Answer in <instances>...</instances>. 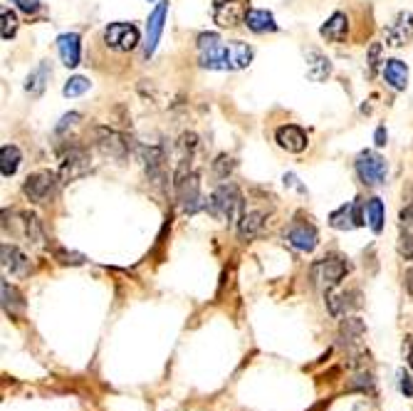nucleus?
<instances>
[{"mask_svg": "<svg viewBox=\"0 0 413 411\" xmlns=\"http://www.w3.org/2000/svg\"><path fill=\"white\" fill-rule=\"evenodd\" d=\"M173 188H176V196L183 214L193 216L201 209H206V203H203V196H201V176L191 168V157H186L178 164L176 173H173Z\"/></svg>", "mask_w": 413, "mask_h": 411, "instance_id": "f257e3e1", "label": "nucleus"}, {"mask_svg": "<svg viewBox=\"0 0 413 411\" xmlns=\"http://www.w3.org/2000/svg\"><path fill=\"white\" fill-rule=\"evenodd\" d=\"M206 211L216 221H228V223H238L240 216L245 214V201H242V193L235 183L226 181L211 193L206 203Z\"/></svg>", "mask_w": 413, "mask_h": 411, "instance_id": "f03ea898", "label": "nucleus"}, {"mask_svg": "<svg viewBox=\"0 0 413 411\" xmlns=\"http://www.w3.org/2000/svg\"><path fill=\"white\" fill-rule=\"evenodd\" d=\"M60 173L50 171V168H42L35 171L23 181V196L30 203H47L50 198H55L57 188H60Z\"/></svg>", "mask_w": 413, "mask_h": 411, "instance_id": "7ed1b4c3", "label": "nucleus"}, {"mask_svg": "<svg viewBox=\"0 0 413 411\" xmlns=\"http://www.w3.org/2000/svg\"><path fill=\"white\" fill-rule=\"evenodd\" d=\"M349 270H352V265L347 263V258L339 253H332L312 265V280L314 285H322L324 290H332L342 283Z\"/></svg>", "mask_w": 413, "mask_h": 411, "instance_id": "20e7f679", "label": "nucleus"}, {"mask_svg": "<svg viewBox=\"0 0 413 411\" xmlns=\"http://www.w3.org/2000/svg\"><path fill=\"white\" fill-rule=\"evenodd\" d=\"M354 168H357L359 181H362L364 186H369V188L381 186V183L386 181V173H388L386 159H383L378 152H371V149H366V152L359 154L357 161H354Z\"/></svg>", "mask_w": 413, "mask_h": 411, "instance_id": "39448f33", "label": "nucleus"}, {"mask_svg": "<svg viewBox=\"0 0 413 411\" xmlns=\"http://www.w3.org/2000/svg\"><path fill=\"white\" fill-rule=\"evenodd\" d=\"M94 142H97V149H99L104 157L116 159V161H124V159L131 154V139L126 137V134L116 132V129L97 127Z\"/></svg>", "mask_w": 413, "mask_h": 411, "instance_id": "423d86ee", "label": "nucleus"}, {"mask_svg": "<svg viewBox=\"0 0 413 411\" xmlns=\"http://www.w3.org/2000/svg\"><path fill=\"white\" fill-rule=\"evenodd\" d=\"M92 168V157L85 147H72L70 152L62 157V166H60V181L62 183H72L77 178L87 176Z\"/></svg>", "mask_w": 413, "mask_h": 411, "instance_id": "0eeeda50", "label": "nucleus"}, {"mask_svg": "<svg viewBox=\"0 0 413 411\" xmlns=\"http://www.w3.org/2000/svg\"><path fill=\"white\" fill-rule=\"evenodd\" d=\"M104 42L116 52H131L139 45V27L131 23H111L104 27Z\"/></svg>", "mask_w": 413, "mask_h": 411, "instance_id": "6e6552de", "label": "nucleus"}, {"mask_svg": "<svg viewBox=\"0 0 413 411\" xmlns=\"http://www.w3.org/2000/svg\"><path fill=\"white\" fill-rule=\"evenodd\" d=\"M198 65L206 70H226L223 65V42L216 32L198 35Z\"/></svg>", "mask_w": 413, "mask_h": 411, "instance_id": "1a4fd4ad", "label": "nucleus"}, {"mask_svg": "<svg viewBox=\"0 0 413 411\" xmlns=\"http://www.w3.org/2000/svg\"><path fill=\"white\" fill-rule=\"evenodd\" d=\"M285 238H288V243L292 245V248L302 250V253H312L319 245L317 228H314L309 221H302V219H295L292 223H290V228L285 231Z\"/></svg>", "mask_w": 413, "mask_h": 411, "instance_id": "9d476101", "label": "nucleus"}, {"mask_svg": "<svg viewBox=\"0 0 413 411\" xmlns=\"http://www.w3.org/2000/svg\"><path fill=\"white\" fill-rule=\"evenodd\" d=\"M247 0H213V20L221 27H235L245 23Z\"/></svg>", "mask_w": 413, "mask_h": 411, "instance_id": "9b49d317", "label": "nucleus"}, {"mask_svg": "<svg viewBox=\"0 0 413 411\" xmlns=\"http://www.w3.org/2000/svg\"><path fill=\"white\" fill-rule=\"evenodd\" d=\"M366 223V216H364V203L362 198H354L352 203H344L329 216V226L337 231H354L359 226Z\"/></svg>", "mask_w": 413, "mask_h": 411, "instance_id": "f8f14e48", "label": "nucleus"}, {"mask_svg": "<svg viewBox=\"0 0 413 411\" xmlns=\"http://www.w3.org/2000/svg\"><path fill=\"white\" fill-rule=\"evenodd\" d=\"M166 18H168V3H159L154 8V13L149 16L147 20V40H144V57H152L156 52L159 42H161V32L164 25H166Z\"/></svg>", "mask_w": 413, "mask_h": 411, "instance_id": "ddd939ff", "label": "nucleus"}, {"mask_svg": "<svg viewBox=\"0 0 413 411\" xmlns=\"http://www.w3.org/2000/svg\"><path fill=\"white\" fill-rule=\"evenodd\" d=\"M383 40H386L388 47H403L406 42L413 40V16L408 11H401L388 27L383 30Z\"/></svg>", "mask_w": 413, "mask_h": 411, "instance_id": "4468645a", "label": "nucleus"}, {"mask_svg": "<svg viewBox=\"0 0 413 411\" xmlns=\"http://www.w3.org/2000/svg\"><path fill=\"white\" fill-rule=\"evenodd\" d=\"M362 307V293L359 290H344V293H332L327 290V310L332 317H344L347 312Z\"/></svg>", "mask_w": 413, "mask_h": 411, "instance_id": "2eb2a0df", "label": "nucleus"}, {"mask_svg": "<svg viewBox=\"0 0 413 411\" xmlns=\"http://www.w3.org/2000/svg\"><path fill=\"white\" fill-rule=\"evenodd\" d=\"M0 255H3V270H6V273H11L13 278H25V275L32 270L30 258H27V255L23 253L18 245L3 243V248H0Z\"/></svg>", "mask_w": 413, "mask_h": 411, "instance_id": "dca6fc26", "label": "nucleus"}, {"mask_svg": "<svg viewBox=\"0 0 413 411\" xmlns=\"http://www.w3.org/2000/svg\"><path fill=\"white\" fill-rule=\"evenodd\" d=\"M275 139H278L280 149H285V152H290V154L304 152L309 144L307 132H304L302 127H297V124H283V127L275 132Z\"/></svg>", "mask_w": 413, "mask_h": 411, "instance_id": "f3484780", "label": "nucleus"}, {"mask_svg": "<svg viewBox=\"0 0 413 411\" xmlns=\"http://www.w3.org/2000/svg\"><path fill=\"white\" fill-rule=\"evenodd\" d=\"M252 62V47L247 42L233 40L223 45V65L226 70H245Z\"/></svg>", "mask_w": 413, "mask_h": 411, "instance_id": "a211bd4d", "label": "nucleus"}, {"mask_svg": "<svg viewBox=\"0 0 413 411\" xmlns=\"http://www.w3.org/2000/svg\"><path fill=\"white\" fill-rule=\"evenodd\" d=\"M164 161H166V152H164L161 144H154V147L144 149V168H147V176L152 183L161 186L166 181V171H164Z\"/></svg>", "mask_w": 413, "mask_h": 411, "instance_id": "6ab92c4d", "label": "nucleus"}, {"mask_svg": "<svg viewBox=\"0 0 413 411\" xmlns=\"http://www.w3.org/2000/svg\"><path fill=\"white\" fill-rule=\"evenodd\" d=\"M57 50H60L62 65L65 67H77L82 60V37L80 32H65L57 37Z\"/></svg>", "mask_w": 413, "mask_h": 411, "instance_id": "aec40b11", "label": "nucleus"}, {"mask_svg": "<svg viewBox=\"0 0 413 411\" xmlns=\"http://www.w3.org/2000/svg\"><path fill=\"white\" fill-rule=\"evenodd\" d=\"M304 67H307V77L312 82H327L332 75V62L324 52L319 50H307L304 55Z\"/></svg>", "mask_w": 413, "mask_h": 411, "instance_id": "412c9836", "label": "nucleus"}, {"mask_svg": "<svg viewBox=\"0 0 413 411\" xmlns=\"http://www.w3.org/2000/svg\"><path fill=\"white\" fill-rule=\"evenodd\" d=\"M319 35L329 42H344L349 35V18L344 13H334L322 27H319Z\"/></svg>", "mask_w": 413, "mask_h": 411, "instance_id": "4be33fe9", "label": "nucleus"}, {"mask_svg": "<svg viewBox=\"0 0 413 411\" xmlns=\"http://www.w3.org/2000/svg\"><path fill=\"white\" fill-rule=\"evenodd\" d=\"M265 228V214L262 211H245L238 221V235L242 240H252L255 235L262 233Z\"/></svg>", "mask_w": 413, "mask_h": 411, "instance_id": "5701e85b", "label": "nucleus"}, {"mask_svg": "<svg viewBox=\"0 0 413 411\" xmlns=\"http://www.w3.org/2000/svg\"><path fill=\"white\" fill-rule=\"evenodd\" d=\"M383 80L391 90L401 92L408 85V67L401 60H383Z\"/></svg>", "mask_w": 413, "mask_h": 411, "instance_id": "b1692460", "label": "nucleus"}, {"mask_svg": "<svg viewBox=\"0 0 413 411\" xmlns=\"http://www.w3.org/2000/svg\"><path fill=\"white\" fill-rule=\"evenodd\" d=\"M50 75H52V65H50V62H40V65H37L35 70L30 72V77H27V82H25V92H27V94L37 99V97L45 92L47 82H50Z\"/></svg>", "mask_w": 413, "mask_h": 411, "instance_id": "393cba45", "label": "nucleus"}, {"mask_svg": "<svg viewBox=\"0 0 413 411\" xmlns=\"http://www.w3.org/2000/svg\"><path fill=\"white\" fill-rule=\"evenodd\" d=\"M0 290H3V310L13 317L20 315V312L25 310V300L18 293L16 285H11V280H3V283H0Z\"/></svg>", "mask_w": 413, "mask_h": 411, "instance_id": "a878e982", "label": "nucleus"}, {"mask_svg": "<svg viewBox=\"0 0 413 411\" xmlns=\"http://www.w3.org/2000/svg\"><path fill=\"white\" fill-rule=\"evenodd\" d=\"M245 25L252 32H275L278 23L272 18L270 11H247L245 13Z\"/></svg>", "mask_w": 413, "mask_h": 411, "instance_id": "bb28decb", "label": "nucleus"}, {"mask_svg": "<svg viewBox=\"0 0 413 411\" xmlns=\"http://www.w3.org/2000/svg\"><path fill=\"white\" fill-rule=\"evenodd\" d=\"M364 216H366V226L374 231V233H381L383 231V219H386V209H383L381 198H369L364 203Z\"/></svg>", "mask_w": 413, "mask_h": 411, "instance_id": "cd10ccee", "label": "nucleus"}, {"mask_svg": "<svg viewBox=\"0 0 413 411\" xmlns=\"http://www.w3.org/2000/svg\"><path fill=\"white\" fill-rule=\"evenodd\" d=\"M364 335H366V325L362 317H344L342 327H339V337L344 345H357Z\"/></svg>", "mask_w": 413, "mask_h": 411, "instance_id": "c85d7f7f", "label": "nucleus"}, {"mask_svg": "<svg viewBox=\"0 0 413 411\" xmlns=\"http://www.w3.org/2000/svg\"><path fill=\"white\" fill-rule=\"evenodd\" d=\"M20 161H23V154L16 144H6V147L0 149V173H3L6 178L16 176Z\"/></svg>", "mask_w": 413, "mask_h": 411, "instance_id": "c756f323", "label": "nucleus"}, {"mask_svg": "<svg viewBox=\"0 0 413 411\" xmlns=\"http://www.w3.org/2000/svg\"><path fill=\"white\" fill-rule=\"evenodd\" d=\"M347 391H359V394H374L376 391V379L371 372H359L347 384Z\"/></svg>", "mask_w": 413, "mask_h": 411, "instance_id": "7c9ffc66", "label": "nucleus"}, {"mask_svg": "<svg viewBox=\"0 0 413 411\" xmlns=\"http://www.w3.org/2000/svg\"><path fill=\"white\" fill-rule=\"evenodd\" d=\"M23 216V228H25V235L32 240L35 245H42L45 243V233H42V226H40V219H37L35 214H20Z\"/></svg>", "mask_w": 413, "mask_h": 411, "instance_id": "2f4dec72", "label": "nucleus"}, {"mask_svg": "<svg viewBox=\"0 0 413 411\" xmlns=\"http://www.w3.org/2000/svg\"><path fill=\"white\" fill-rule=\"evenodd\" d=\"M0 20H3V25H0V35H3V40L16 37V32H18V16L16 13H13L11 8H3Z\"/></svg>", "mask_w": 413, "mask_h": 411, "instance_id": "473e14b6", "label": "nucleus"}, {"mask_svg": "<svg viewBox=\"0 0 413 411\" xmlns=\"http://www.w3.org/2000/svg\"><path fill=\"white\" fill-rule=\"evenodd\" d=\"M87 90H90V80L82 77V75H75V77L67 80L65 87H62V94L65 97H80V94H85Z\"/></svg>", "mask_w": 413, "mask_h": 411, "instance_id": "72a5a7b5", "label": "nucleus"}, {"mask_svg": "<svg viewBox=\"0 0 413 411\" xmlns=\"http://www.w3.org/2000/svg\"><path fill=\"white\" fill-rule=\"evenodd\" d=\"M233 168H235V159L228 157V154H221V157H216V161H213V173H216L218 178H228L233 173Z\"/></svg>", "mask_w": 413, "mask_h": 411, "instance_id": "f704fd0d", "label": "nucleus"}, {"mask_svg": "<svg viewBox=\"0 0 413 411\" xmlns=\"http://www.w3.org/2000/svg\"><path fill=\"white\" fill-rule=\"evenodd\" d=\"M55 255L62 265H85V260H87L82 253H75V250H67V248H57Z\"/></svg>", "mask_w": 413, "mask_h": 411, "instance_id": "c9c22d12", "label": "nucleus"}, {"mask_svg": "<svg viewBox=\"0 0 413 411\" xmlns=\"http://www.w3.org/2000/svg\"><path fill=\"white\" fill-rule=\"evenodd\" d=\"M398 253H401V258L413 260V233L408 228L403 231L401 238H398Z\"/></svg>", "mask_w": 413, "mask_h": 411, "instance_id": "e433bc0d", "label": "nucleus"}, {"mask_svg": "<svg viewBox=\"0 0 413 411\" xmlns=\"http://www.w3.org/2000/svg\"><path fill=\"white\" fill-rule=\"evenodd\" d=\"M16 3V8L20 13H25V16H37L42 8V0H13Z\"/></svg>", "mask_w": 413, "mask_h": 411, "instance_id": "4c0bfd02", "label": "nucleus"}, {"mask_svg": "<svg viewBox=\"0 0 413 411\" xmlns=\"http://www.w3.org/2000/svg\"><path fill=\"white\" fill-rule=\"evenodd\" d=\"M398 389H401V394L408 396V399L413 396V379L406 369H398Z\"/></svg>", "mask_w": 413, "mask_h": 411, "instance_id": "58836bf2", "label": "nucleus"}, {"mask_svg": "<svg viewBox=\"0 0 413 411\" xmlns=\"http://www.w3.org/2000/svg\"><path fill=\"white\" fill-rule=\"evenodd\" d=\"M369 72H376L378 70V62H381V42H374L371 47H369Z\"/></svg>", "mask_w": 413, "mask_h": 411, "instance_id": "ea45409f", "label": "nucleus"}, {"mask_svg": "<svg viewBox=\"0 0 413 411\" xmlns=\"http://www.w3.org/2000/svg\"><path fill=\"white\" fill-rule=\"evenodd\" d=\"M77 122H80V114H77V112H70V114H65V117L60 119V124H57V129H55V132H57V134H65L67 129H70V127H75Z\"/></svg>", "mask_w": 413, "mask_h": 411, "instance_id": "a19ab883", "label": "nucleus"}, {"mask_svg": "<svg viewBox=\"0 0 413 411\" xmlns=\"http://www.w3.org/2000/svg\"><path fill=\"white\" fill-rule=\"evenodd\" d=\"M196 147H198L196 134H183V137H181V149H183V152H186V157H193V152H196Z\"/></svg>", "mask_w": 413, "mask_h": 411, "instance_id": "79ce46f5", "label": "nucleus"}, {"mask_svg": "<svg viewBox=\"0 0 413 411\" xmlns=\"http://www.w3.org/2000/svg\"><path fill=\"white\" fill-rule=\"evenodd\" d=\"M401 226H403V228H408V231L413 228V203L401 211Z\"/></svg>", "mask_w": 413, "mask_h": 411, "instance_id": "37998d69", "label": "nucleus"}, {"mask_svg": "<svg viewBox=\"0 0 413 411\" xmlns=\"http://www.w3.org/2000/svg\"><path fill=\"white\" fill-rule=\"evenodd\" d=\"M374 142H376V147H386V142H388L386 127H376V132H374Z\"/></svg>", "mask_w": 413, "mask_h": 411, "instance_id": "c03bdc74", "label": "nucleus"}, {"mask_svg": "<svg viewBox=\"0 0 413 411\" xmlns=\"http://www.w3.org/2000/svg\"><path fill=\"white\" fill-rule=\"evenodd\" d=\"M406 290H408V295H413V268L406 270Z\"/></svg>", "mask_w": 413, "mask_h": 411, "instance_id": "a18cd8bd", "label": "nucleus"}, {"mask_svg": "<svg viewBox=\"0 0 413 411\" xmlns=\"http://www.w3.org/2000/svg\"><path fill=\"white\" fill-rule=\"evenodd\" d=\"M329 406V401H319L317 406H312V409H307V411H324Z\"/></svg>", "mask_w": 413, "mask_h": 411, "instance_id": "49530a36", "label": "nucleus"}, {"mask_svg": "<svg viewBox=\"0 0 413 411\" xmlns=\"http://www.w3.org/2000/svg\"><path fill=\"white\" fill-rule=\"evenodd\" d=\"M408 364H411V369H413V347H411V352H408Z\"/></svg>", "mask_w": 413, "mask_h": 411, "instance_id": "de8ad7c7", "label": "nucleus"}]
</instances>
